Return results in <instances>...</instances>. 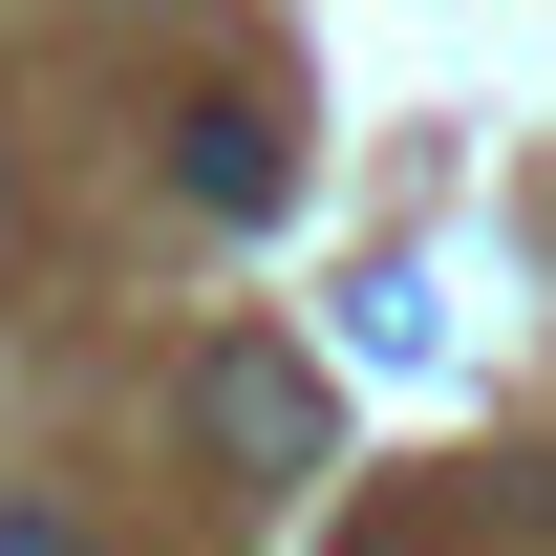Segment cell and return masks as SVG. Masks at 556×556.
I'll use <instances>...</instances> for the list:
<instances>
[{
    "instance_id": "1",
    "label": "cell",
    "mask_w": 556,
    "mask_h": 556,
    "mask_svg": "<svg viewBox=\"0 0 556 556\" xmlns=\"http://www.w3.org/2000/svg\"><path fill=\"white\" fill-rule=\"evenodd\" d=\"M193 428H214L257 492H300V471H321V364H300V343H214V364H193Z\"/></svg>"
},
{
    "instance_id": "2",
    "label": "cell",
    "mask_w": 556,
    "mask_h": 556,
    "mask_svg": "<svg viewBox=\"0 0 556 556\" xmlns=\"http://www.w3.org/2000/svg\"><path fill=\"white\" fill-rule=\"evenodd\" d=\"M172 172H193V214H278V129H257V108H193Z\"/></svg>"
},
{
    "instance_id": "3",
    "label": "cell",
    "mask_w": 556,
    "mask_h": 556,
    "mask_svg": "<svg viewBox=\"0 0 556 556\" xmlns=\"http://www.w3.org/2000/svg\"><path fill=\"white\" fill-rule=\"evenodd\" d=\"M0 556H65V514H0Z\"/></svg>"
}]
</instances>
